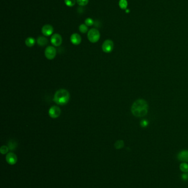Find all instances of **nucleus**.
Here are the masks:
<instances>
[{
	"instance_id": "13",
	"label": "nucleus",
	"mask_w": 188,
	"mask_h": 188,
	"mask_svg": "<svg viewBox=\"0 0 188 188\" xmlns=\"http://www.w3.org/2000/svg\"><path fill=\"white\" fill-rule=\"evenodd\" d=\"M25 44L28 47H31L34 46V45H35V40L33 38L29 37V38H28L26 39Z\"/></svg>"
},
{
	"instance_id": "7",
	"label": "nucleus",
	"mask_w": 188,
	"mask_h": 188,
	"mask_svg": "<svg viewBox=\"0 0 188 188\" xmlns=\"http://www.w3.org/2000/svg\"><path fill=\"white\" fill-rule=\"evenodd\" d=\"M51 42L53 46H60L62 42V38L60 34H55L51 36Z\"/></svg>"
},
{
	"instance_id": "17",
	"label": "nucleus",
	"mask_w": 188,
	"mask_h": 188,
	"mask_svg": "<svg viewBox=\"0 0 188 188\" xmlns=\"http://www.w3.org/2000/svg\"><path fill=\"white\" fill-rule=\"evenodd\" d=\"M180 169L184 173H188V164L186 162L182 163L180 165Z\"/></svg>"
},
{
	"instance_id": "6",
	"label": "nucleus",
	"mask_w": 188,
	"mask_h": 188,
	"mask_svg": "<svg viewBox=\"0 0 188 188\" xmlns=\"http://www.w3.org/2000/svg\"><path fill=\"white\" fill-rule=\"evenodd\" d=\"M61 109L56 106H54L50 107L49 110V115L52 118H57L59 117L61 114Z\"/></svg>"
},
{
	"instance_id": "21",
	"label": "nucleus",
	"mask_w": 188,
	"mask_h": 188,
	"mask_svg": "<svg viewBox=\"0 0 188 188\" xmlns=\"http://www.w3.org/2000/svg\"><path fill=\"white\" fill-rule=\"evenodd\" d=\"M77 4L81 6H85L88 4L89 0H76Z\"/></svg>"
},
{
	"instance_id": "14",
	"label": "nucleus",
	"mask_w": 188,
	"mask_h": 188,
	"mask_svg": "<svg viewBox=\"0 0 188 188\" xmlns=\"http://www.w3.org/2000/svg\"><path fill=\"white\" fill-rule=\"evenodd\" d=\"M17 146V142H16L14 140H11L9 141V143H8V147H9V150H14L16 149Z\"/></svg>"
},
{
	"instance_id": "10",
	"label": "nucleus",
	"mask_w": 188,
	"mask_h": 188,
	"mask_svg": "<svg viewBox=\"0 0 188 188\" xmlns=\"http://www.w3.org/2000/svg\"><path fill=\"white\" fill-rule=\"evenodd\" d=\"M70 40L73 45H78L80 44L81 42V37L78 34H73L70 37Z\"/></svg>"
},
{
	"instance_id": "11",
	"label": "nucleus",
	"mask_w": 188,
	"mask_h": 188,
	"mask_svg": "<svg viewBox=\"0 0 188 188\" xmlns=\"http://www.w3.org/2000/svg\"><path fill=\"white\" fill-rule=\"evenodd\" d=\"M178 159L183 162H188V150H183L178 154Z\"/></svg>"
},
{
	"instance_id": "18",
	"label": "nucleus",
	"mask_w": 188,
	"mask_h": 188,
	"mask_svg": "<svg viewBox=\"0 0 188 188\" xmlns=\"http://www.w3.org/2000/svg\"><path fill=\"white\" fill-rule=\"evenodd\" d=\"M88 26L84 24H82L80 25L79 26V30L80 31V32H81L82 33H85L88 31Z\"/></svg>"
},
{
	"instance_id": "9",
	"label": "nucleus",
	"mask_w": 188,
	"mask_h": 188,
	"mask_svg": "<svg viewBox=\"0 0 188 188\" xmlns=\"http://www.w3.org/2000/svg\"><path fill=\"white\" fill-rule=\"evenodd\" d=\"M6 159L7 162L9 164H11V165L14 164L17 162V156L15 155L13 152H9V153H8L7 156H6Z\"/></svg>"
},
{
	"instance_id": "4",
	"label": "nucleus",
	"mask_w": 188,
	"mask_h": 188,
	"mask_svg": "<svg viewBox=\"0 0 188 188\" xmlns=\"http://www.w3.org/2000/svg\"><path fill=\"white\" fill-rule=\"evenodd\" d=\"M56 55V50L53 46H47L45 50V56L49 60H52L55 57Z\"/></svg>"
},
{
	"instance_id": "19",
	"label": "nucleus",
	"mask_w": 188,
	"mask_h": 188,
	"mask_svg": "<svg viewBox=\"0 0 188 188\" xmlns=\"http://www.w3.org/2000/svg\"><path fill=\"white\" fill-rule=\"evenodd\" d=\"M76 0H65V3L68 7H72L76 4Z\"/></svg>"
},
{
	"instance_id": "20",
	"label": "nucleus",
	"mask_w": 188,
	"mask_h": 188,
	"mask_svg": "<svg viewBox=\"0 0 188 188\" xmlns=\"http://www.w3.org/2000/svg\"><path fill=\"white\" fill-rule=\"evenodd\" d=\"M9 150V148L8 146H2L1 147V149H0V152L2 154L4 155L6 154L8 152V151Z\"/></svg>"
},
{
	"instance_id": "16",
	"label": "nucleus",
	"mask_w": 188,
	"mask_h": 188,
	"mask_svg": "<svg viewBox=\"0 0 188 188\" xmlns=\"http://www.w3.org/2000/svg\"><path fill=\"white\" fill-rule=\"evenodd\" d=\"M124 146V142L123 140H119L116 142L114 144V147L116 149H122Z\"/></svg>"
},
{
	"instance_id": "1",
	"label": "nucleus",
	"mask_w": 188,
	"mask_h": 188,
	"mask_svg": "<svg viewBox=\"0 0 188 188\" xmlns=\"http://www.w3.org/2000/svg\"><path fill=\"white\" fill-rule=\"evenodd\" d=\"M149 110V104L144 99H138L135 101L131 106V111L134 116L144 117L147 115Z\"/></svg>"
},
{
	"instance_id": "23",
	"label": "nucleus",
	"mask_w": 188,
	"mask_h": 188,
	"mask_svg": "<svg viewBox=\"0 0 188 188\" xmlns=\"http://www.w3.org/2000/svg\"><path fill=\"white\" fill-rule=\"evenodd\" d=\"M148 125V122L146 120H142V121L141 122V125L142 127H145Z\"/></svg>"
},
{
	"instance_id": "5",
	"label": "nucleus",
	"mask_w": 188,
	"mask_h": 188,
	"mask_svg": "<svg viewBox=\"0 0 188 188\" xmlns=\"http://www.w3.org/2000/svg\"><path fill=\"white\" fill-rule=\"evenodd\" d=\"M102 50L105 53H110L114 49V42L111 40H106L103 44Z\"/></svg>"
},
{
	"instance_id": "8",
	"label": "nucleus",
	"mask_w": 188,
	"mask_h": 188,
	"mask_svg": "<svg viewBox=\"0 0 188 188\" xmlns=\"http://www.w3.org/2000/svg\"><path fill=\"white\" fill-rule=\"evenodd\" d=\"M54 31L53 27L50 24L44 25L42 29V32L44 36H49L52 35Z\"/></svg>"
},
{
	"instance_id": "15",
	"label": "nucleus",
	"mask_w": 188,
	"mask_h": 188,
	"mask_svg": "<svg viewBox=\"0 0 188 188\" xmlns=\"http://www.w3.org/2000/svg\"><path fill=\"white\" fill-rule=\"evenodd\" d=\"M119 6L120 9H126L128 6V2L127 0H120Z\"/></svg>"
},
{
	"instance_id": "22",
	"label": "nucleus",
	"mask_w": 188,
	"mask_h": 188,
	"mask_svg": "<svg viewBox=\"0 0 188 188\" xmlns=\"http://www.w3.org/2000/svg\"><path fill=\"white\" fill-rule=\"evenodd\" d=\"M85 25H87V26H92L94 24L93 20L92 19H91V18H87L85 20Z\"/></svg>"
},
{
	"instance_id": "3",
	"label": "nucleus",
	"mask_w": 188,
	"mask_h": 188,
	"mask_svg": "<svg viewBox=\"0 0 188 188\" xmlns=\"http://www.w3.org/2000/svg\"><path fill=\"white\" fill-rule=\"evenodd\" d=\"M100 36V35L99 31L95 28H92L90 29L87 34L88 39L92 43H95L98 41Z\"/></svg>"
},
{
	"instance_id": "2",
	"label": "nucleus",
	"mask_w": 188,
	"mask_h": 188,
	"mask_svg": "<svg viewBox=\"0 0 188 188\" xmlns=\"http://www.w3.org/2000/svg\"><path fill=\"white\" fill-rule=\"evenodd\" d=\"M70 95L68 91L64 89H61L55 92L54 97V101L58 105L63 106L68 102Z\"/></svg>"
},
{
	"instance_id": "12",
	"label": "nucleus",
	"mask_w": 188,
	"mask_h": 188,
	"mask_svg": "<svg viewBox=\"0 0 188 188\" xmlns=\"http://www.w3.org/2000/svg\"><path fill=\"white\" fill-rule=\"evenodd\" d=\"M37 42L39 46H44L48 44V40L44 36H39L37 40Z\"/></svg>"
}]
</instances>
